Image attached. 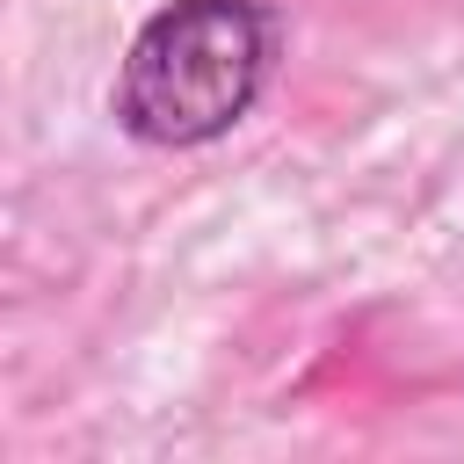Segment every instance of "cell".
<instances>
[{
  "instance_id": "cell-1",
  "label": "cell",
  "mask_w": 464,
  "mask_h": 464,
  "mask_svg": "<svg viewBox=\"0 0 464 464\" xmlns=\"http://www.w3.org/2000/svg\"><path fill=\"white\" fill-rule=\"evenodd\" d=\"M276 14L261 0H167L116 65V123L145 145L225 138L276 72Z\"/></svg>"
}]
</instances>
